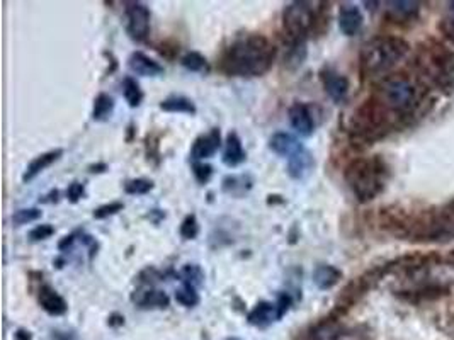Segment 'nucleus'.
<instances>
[{"label":"nucleus","mask_w":454,"mask_h":340,"mask_svg":"<svg viewBox=\"0 0 454 340\" xmlns=\"http://www.w3.org/2000/svg\"><path fill=\"white\" fill-rule=\"evenodd\" d=\"M175 301L179 305L186 306V308H193L199 303V294H197V290L194 286H189V284H182L177 291H175Z\"/></svg>","instance_id":"nucleus-28"},{"label":"nucleus","mask_w":454,"mask_h":340,"mask_svg":"<svg viewBox=\"0 0 454 340\" xmlns=\"http://www.w3.org/2000/svg\"><path fill=\"white\" fill-rule=\"evenodd\" d=\"M181 281L182 284H189V286H194L197 290V288L203 286L204 283L203 269L197 264L184 266V269L181 270Z\"/></svg>","instance_id":"nucleus-27"},{"label":"nucleus","mask_w":454,"mask_h":340,"mask_svg":"<svg viewBox=\"0 0 454 340\" xmlns=\"http://www.w3.org/2000/svg\"><path fill=\"white\" fill-rule=\"evenodd\" d=\"M373 99L397 121H406L426 104L427 87L404 72L388 73L375 86Z\"/></svg>","instance_id":"nucleus-1"},{"label":"nucleus","mask_w":454,"mask_h":340,"mask_svg":"<svg viewBox=\"0 0 454 340\" xmlns=\"http://www.w3.org/2000/svg\"><path fill=\"white\" fill-rule=\"evenodd\" d=\"M410 45L398 36H376L361 50V72L366 77H384L408 54Z\"/></svg>","instance_id":"nucleus-3"},{"label":"nucleus","mask_w":454,"mask_h":340,"mask_svg":"<svg viewBox=\"0 0 454 340\" xmlns=\"http://www.w3.org/2000/svg\"><path fill=\"white\" fill-rule=\"evenodd\" d=\"M193 174H194V179H196L199 184H208V182H210V179L213 177V167H211L210 163L194 162L193 163Z\"/></svg>","instance_id":"nucleus-34"},{"label":"nucleus","mask_w":454,"mask_h":340,"mask_svg":"<svg viewBox=\"0 0 454 340\" xmlns=\"http://www.w3.org/2000/svg\"><path fill=\"white\" fill-rule=\"evenodd\" d=\"M313 167V155H311L310 150H306L305 146H303L298 153H295L291 159H288V174L289 177L295 179V181H305L311 174Z\"/></svg>","instance_id":"nucleus-12"},{"label":"nucleus","mask_w":454,"mask_h":340,"mask_svg":"<svg viewBox=\"0 0 454 340\" xmlns=\"http://www.w3.org/2000/svg\"><path fill=\"white\" fill-rule=\"evenodd\" d=\"M41 214V210H38V208H24V210H17L12 214V223L16 226H23L28 225V223L38 221Z\"/></svg>","instance_id":"nucleus-31"},{"label":"nucleus","mask_w":454,"mask_h":340,"mask_svg":"<svg viewBox=\"0 0 454 340\" xmlns=\"http://www.w3.org/2000/svg\"><path fill=\"white\" fill-rule=\"evenodd\" d=\"M320 80L327 96L337 104L344 102L349 96V80L342 73L335 72L334 68H324L320 72Z\"/></svg>","instance_id":"nucleus-8"},{"label":"nucleus","mask_w":454,"mask_h":340,"mask_svg":"<svg viewBox=\"0 0 454 340\" xmlns=\"http://www.w3.org/2000/svg\"><path fill=\"white\" fill-rule=\"evenodd\" d=\"M417 65L435 86L451 92L454 87V54L444 45L432 43L431 46L420 48Z\"/></svg>","instance_id":"nucleus-5"},{"label":"nucleus","mask_w":454,"mask_h":340,"mask_svg":"<svg viewBox=\"0 0 454 340\" xmlns=\"http://www.w3.org/2000/svg\"><path fill=\"white\" fill-rule=\"evenodd\" d=\"M289 123H291L293 130L303 138H308L315 131V119L311 116L310 108L303 102H295L289 108Z\"/></svg>","instance_id":"nucleus-10"},{"label":"nucleus","mask_w":454,"mask_h":340,"mask_svg":"<svg viewBox=\"0 0 454 340\" xmlns=\"http://www.w3.org/2000/svg\"><path fill=\"white\" fill-rule=\"evenodd\" d=\"M153 189V182L148 179H131L124 182V192L131 196H144L148 194Z\"/></svg>","instance_id":"nucleus-30"},{"label":"nucleus","mask_w":454,"mask_h":340,"mask_svg":"<svg viewBox=\"0 0 454 340\" xmlns=\"http://www.w3.org/2000/svg\"><path fill=\"white\" fill-rule=\"evenodd\" d=\"M86 196V186L82 184V182H72L70 186H68V189H67V197H68V201H70L72 204H75V203H79L80 199H82V197Z\"/></svg>","instance_id":"nucleus-37"},{"label":"nucleus","mask_w":454,"mask_h":340,"mask_svg":"<svg viewBox=\"0 0 454 340\" xmlns=\"http://www.w3.org/2000/svg\"><path fill=\"white\" fill-rule=\"evenodd\" d=\"M133 301L137 303L140 308L144 310H153V308H167L170 299H168L166 291L160 290H144V291H135Z\"/></svg>","instance_id":"nucleus-19"},{"label":"nucleus","mask_w":454,"mask_h":340,"mask_svg":"<svg viewBox=\"0 0 454 340\" xmlns=\"http://www.w3.org/2000/svg\"><path fill=\"white\" fill-rule=\"evenodd\" d=\"M340 279H342V270L334 266L322 264L313 270V283L320 291L332 290L335 284L340 283Z\"/></svg>","instance_id":"nucleus-20"},{"label":"nucleus","mask_w":454,"mask_h":340,"mask_svg":"<svg viewBox=\"0 0 454 340\" xmlns=\"http://www.w3.org/2000/svg\"><path fill=\"white\" fill-rule=\"evenodd\" d=\"M38 301L39 306H41V308L51 317H61L65 315L68 310V305L63 299V296L58 294V292L51 286H48V284H46V286H41V290L38 292Z\"/></svg>","instance_id":"nucleus-13"},{"label":"nucleus","mask_w":454,"mask_h":340,"mask_svg":"<svg viewBox=\"0 0 454 340\" xmlns=\"http://www.w3.org/2000/svg\"><path fill=\"white\" fill-rule=\"evenodd\" d=\"M14 337H16V340H31V334H29L28 330H23V328H19V330L14 334Z\"/></svg>","instance_id":"nucleus-41"},{"label":"nucleus","mask_w":454,"mask_h":340,"mask_svg":"<svg viewBox=\"0 0 454 340\" xmlns=\"http://www.w3.org/2000/svg\"><path fill=\"white\" fill-rule=\"evenodd\" d=\"M364 17L356 3H342L339 9V29L344 36H356L361 31Z\"/></svg>","instance_id":"nucleus-11"},{"label":"nucleus","mask_w":454,"mask_h":340,"mask_svg":"<svg viewBox=\"0 0 454 340\" xmlns=\"http://www.w3.org/2000/svg\"><path fill=\"white\" fill-rule=\"evenodd\" d=\"M115 99H112L109 94L101 92L99 96L94 99V108H92V119L94 121H108L109 118L115 112Z\"/></svg>","instance_id":"nucleus-24"},{"label":"nucleus","mask_w":454,"mask_h":340,"mask_svg":"<svg viewBox=\"0 0 454 340\" xmlns=\"http://www.w3.org/2000/svg\"><path fill=\"white\" fill-rule=\"evenodd\" d=\"M159 108L166 112H182V114L194 116L197 112L196 104L186 96H168L159 104Z\"/></svg>","instance_id":"nucleus-23"},{"label":"nucleus","mask_w":454,"mask_h":340,"mask_svg":"<svg viewBox=\"0 0 454 340\" xmlns=\"http://www.w3.org/2000/svg\"><path fill=\"white\" fill-rule=\"evenodd\" d=\"M79 235H80V233H79V232H75V233H72V235L63 237V240H61V242L58 243V250H60V252H65V250H68V248H72V247H73V243H75L77 237H79Z\"/></svg>","instance_id":"nucleus-39"},{"label":"nucleus","mask_w":454,"mask_h":340,"mask_svg":"<svg viewBox=\"0 0 454 340\" xmlns=\"http://www.w3.org/2000/svg\"><path fill=\"white\" fill-rule=\"evenodd\" d=\"M51 235H55V228L48 223H45V225H38L36 228H32L28 237L31 242H41V240L50 239Z\"/></svg>","instance_id":"nucleus-35"},{"label":"nucleus","mask_w":454,"mask_h":340,"mask_svg":"<svg viewBox=\"0 0 454 340\" xmlns=\"http://www.w3.org/2000/svg\"><path fill=\"white\" fill-rule=\"evenodd\" d=\"M108 170V166H106V163H94V166H90L89 167V172L90 174H102V172H106Z\"/></svg>","instance_id":"nucleus-40"},{"label":"nucleus","mask_w":454,"mask_h":340,"mask_svg":"<svg viewBox=\"0 0 454 340\" xmlns=\"http://www.w3.org/2000/svg\"><path fill=\"white\" fill-rule=\"evenodd\" d=\"M219 148H221V134H219L218 128H213L210 133L201 134L194 140L191 157L194 162H201V160L211 159Z\"/></svg>","instance_id":"nucleus-9"},{"label":"nucleus","mask_w":454,"mask_h":340,"mask_svg":"<svg viewBox=\"0 0 454 340\" xmlns=\"http://www.w3.org/2000/svg\"><path fill=\"white\" fill-rule=\"evenodd\" d=\"M245 159H247V153H245L240 137L235 131H232V133H228V137H226L225 140V150H223L221 157L223 163H225L226 167H230V169H235V167H239L245 162Z\"/></svg>","instance_id":"nucleus-17"},{"label":"nucleus","mask_w":454,"mask_h":340,"mask_svg":"<svg viewBox=\"0 0 454 340\" xmlns=\"http://www.w3.org/2000/svg\"><path fill=\"white\" fill-rule=\"evenodd\" d=\"M344 177L359 203H369L382 194L386 186V163L379 157L354 159L344 170Z\"/></svg>","instance_id":"nucleus-4"},{"label":"nucleus","mask_w":454,"mask_h":340,"mask_svg":"<svg viewBox=\"0 0 454 340\" xmlns=\"http://www.w3.org/2000/svg\"><path fill=\"white\" fill-rule=\"evenodd\" d=\"M386 10L395 21H412L419 16L420 3L410 0H391L386 2Z\"/></svg>","instance_id":"nucleus-21"},{"label":"nucleus","mask_w":454,"mask_h":340,"mask_svg":"<svg viewBox=\"0 0 454 340\" xmlns=\"http://www.w3.org/2000/svg\"><path fill=\"white\" fill-rule=\"evenodd\" d=\"M291 305H293V299L291 296H289V292H281V294L277 296L276 306H277V313H279V320L289 312Z\"/></svg>","instance_id":"nucleus-38"},{"label":"nucleus","mask_w":454,"mask_h":340,"mask_svg":"<svg viewBox=\"0 0 454 340\" xmlns=\"http://www.w3.org/2000/svg\"><path fill=\"white\" fill-rule=\"evenodd\" d=\"M124 21H126V31L131 39L141 43L145 41L150 32V14L148 6L144 2H126L124 3Z\"/></svg>","instance_id":"nucleus-7"},{"label":"nucleus","mask_w":454,"mask_h":340,"mask_svg":"<svg viewBox=\"0 0 454 340\" xmlns=\"http://www.w3.org/2000/svg\"><path fill=\"white\" fill-rule=\"evenodd\" d=\"M252 184H254V181H252L250 175H226L221 182V189L225 194L232 197H244L245 194H248Z\"/></svg>","instance_id":"nucleus-22"},{"label":"nucleus","mask_w":454,"mask_h":340,"mask_svg":"<svg viewBox=\"0 0 454 340\" xmlns=\"http://www.w3.org/2000/svg\"><path fill=\"white\" fill-rule=\"evenodd\" d=\"M441 29L451 41H454V2H449L448 12L441 23Z\"/></svg>","instance_id":"nucleus-36"},{"label":"nucleus","mask_w":454,"mask_h":340,"mask_svg":"<svg viewBox=\"0 0 454 340\" xmlns=\"http://www.w3.org/2000/svg\"><path fill=\"white\" fill-rule=\"evenodd\" d=\"M181 63H182V67L189 72L210 73V70H211V67H210V63H208L206 58H204L201 53H197V51H189V53H186L184 57L181 58Z\"/></svg>","instance_id":"nucleus-26"},{"label":"nucleus","mask_w":454,"mask_h":340,"mask_svg":"<svg viewBox=\"0 0 454 340\" xmlns=\"http://www.w3.org/2000/svg\"><path fill=\"white\" fill-rule=\"evenodd\" d=\"M179 233H181L184 240H194L199 235V223H197L196 214H188V217L182 219Z\"/></svg>","instance_id":"nucleus-32"},{"label":"nucleus","mask_w":454,"mask_h":340,"mask_svg":"<svg viewBox=\"0 0 454 340\" xmlns=\"http://www.w3.org/2000/svg\"><path fill=\"white\" fill-rule=\"evenodd\" d=\"M303 148V143H299L298 138H295L293 134L284 133H274L269 140V150L274 152L276 155L284 157V159H291L295 153H298Z\"/></svg>","instance_id":"nucleus-16"},{"label":"nucleus","mask_w":454,"mask_h":340,"mask_svg":"<svg viewBox=\"0 0 454 340\" xmlns=\"http://www.w3.org/2000/svg\"><path fill=\"white\" fill-rule=\"evenodd\" d=\"M61 155H63V150L55 148V150H50V152H46V153H41V155H38L36 159H32L31 162H29V166L26 167V170L23 174V182L34 181V179L41 174V172H45L48 167L53 166V163L57 162Z\"/></svg>","instance_id":"nucleus-15"},{"label":"nucleus","mask_w":454,"mask_h":340,"mask_svg":"<svg viewBox=\"0 0 454 340\" xmlns=\"http://www.w3.org/2000/svg\"><path fill=\"white\" fill-rule=\"evenodd\" d=\"M53 201H55V203L58 201V191H51L50 194L46 196L45 199H43V203H53Z\"/></svg>","instance_id":"nucleus-42"},{"label":"nucleus","mask_w":454,"mask_h":340,"mask_svg":"<svg viewBox=\"0 0 454 340\" xmlns=\"http://www.w3.org/2000/svg\"><path fill=\"white\" fill-rule=\"evenodd\" d=\"M248 323L254 325L257 328H267L273 325V321L279 320V313H277L276 303L270 301H259L257 305L252 308V312L247 317Z\"/></svg>","instance_id":"nucleus-18"},{"label":"nucleus","mask_w":454,"mask_h":340,"mask_svg":"<svg viewBox=\"0 0 454 340\" xmlns=\"http://www.w3.org/2000/svg\"><path fill=\"white\" fill-rule=\"evenodd\" d=\"M123 96L130 108H138L144 101V90L140 89V83L133 77H124L123 79Z\"/></svg>","instance_id":"nucleus-25"},{"label":"nucleus","mask_w":454,"mask_h":340,"mask_svg":"<svg viewBox=\"0 0 454 340\" xmlns=\"http://www.w3.org/2000/svg\"><path fill=\"white\" fill-rule=\"evenodd\" d=\"M124 210V204L119 203V201H112V203L109 204H102V206H99L94 210L92 217L96 219H106L109 217H115V214H118L119 211Z\"/></svg>","instance_id":"nucleus-33"},{"label":"nucleus","mask_w":454,"mask_h":340,"mask_svg":"<svg viewBox=\"0 0 454 340\" xmlns=\"http://www.w3.org/2000/svg\"><path fill=\"white\" fill-rule=\"evenodd\" d=\"M226 340H240V339H235V337H233V339H226Z\"/></svg>","instance_id":"nucleus-43"},{"label":"nucleus","mask_w":454,"mask_h":340,"mask_svg":"<svg viewBox=\"0 0 454 340\" xmlns=\"http://www.w3.org/2000/svg\"><path fill=\"white\" fill-rule=\"evenodd\" d=\"M128 67L133 73L141 77H160L164 73V67L159 61L152 60L141 51H133L128 58Z\"/></svg>","instance_id":"nucleus-14"},{"label":"nucleus","mask_w":454,"mask_h":340,"mask_svg":"<svg viewBox=\"0 0 454 340\" xmlns=\"http://www.w3.org/2000/svg\"><path fill=\"white\" fill-rule=\"evenodd\" d=\"M306 58V45L303 41L298 43H289V50L286 54V63L288 67L296 68L305 61Z\"/></svg>","instance_id":"nucleus-29"},{"label":"nucleus","mask_w":454,"mask_h":340,"mask_svg":"<svg viewBox=\"0 0 454 340\" xmlns=\"http://www.w3.org/2000/svg\"><path fill=\"white\" fill-rule=\"evenodd\" d=\"M318 10L311 2H291L284 7L283 23L288 32L289 43L306 41V38L317 29Z\"/></svg>","instance_id":"nucleus-6"},{"label":"nucleus","mask_w":454,"mask_h":340,"mask_svg":"<svg viewBox=\"0 0 454 340\" xmlns=\"http://www.w3.org/2000/svg\"><path fill=\"white\" fill-rule=\"evenodd\" d=\"M276 50L262 34H247L233 41L221 58V70L233 77H259L273 67Z\"/></svg>","instance_id":"nucleus-2"}]
</instances>
